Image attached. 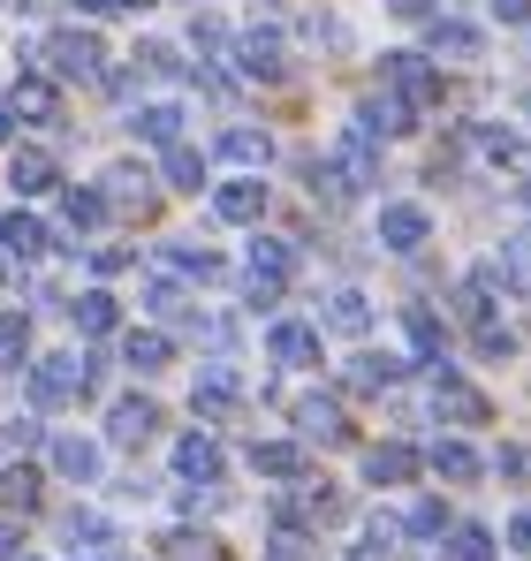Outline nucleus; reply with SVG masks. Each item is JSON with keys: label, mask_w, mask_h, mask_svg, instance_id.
Instances as JSON below:
<instances>
[{"label": "nucleus", "mask_w": 531, "mask_h": 561, "mask_svg": "<svg viewBox=\"0 0 531 561\" xmlns=\"http://www.w3.org/2000/svg\"><path fill=\"white\" fill-rule=\"evenodd\" d=\"M380 84L403 99V106H418V114L441 99V77H433V61H426V54H380Z\"/></svg>", "instance_id": "nucleus-1"}, {"label": "nucleus", "mask_w": 531, "mask_h": 561, "mask_svg": "<svg viewBox=\"0 0 531 561\" xmlns=\"http://www.w3.org/2000/svg\"><path fill=\"white\" fill-rule=\"evenodd\" d=\"M46 61H54V77H77V84H91V77L106 69V46H99L91 31H54V38H46Z\"/></svg>", "instance_id": "nucleus-2"}, {"label": "nucleus", "mask_w": 531, "mask_h": 561, "mask_svg": "<svg viewBox=\"0 0 531 561\" xmlns=\"http://www.w3.org/2000/svg\"><path fill=\"white\" fill-rule=\"evenodd\" d=\"M77 394H84V365L77 357H38L31 365V402L38 410H69Z\"/></svg>", "instance_id": "nucleus-3"}, {"label": "nucleus", "mask_w": 531, "mask_h": 561, "mask_svg": "<svg viewBox=\"0 0 531 561\" xmlns=\"http://www.w3.org/2000/svg\"><path fill=\"white\" fill-rule=\"evenodd\" d=\"M289 243H251V266H244V296L251 304H281V288H289Z\"/></svg>", "instance_id": "nucleus-4"}, {"label": "nucleus", "mask_w": 531, "mask_h": 561, "mask_svg": "<svg viewBox=\"0 0 531 561\" xmlns=\"http://www.w3.org/2000/svg\"><path fill=\"white\" fill-rule=\"evenodd\" d=\"M433 417H448V425H486L494 402H486L478 387H463L455 373H433Z\"/></svg>", "instance_id": "nucleus-5"}, {"label": "nucleus", "mask_w": 531, "mask_h": 561, "mask_svg": "<svg viewBox=\"0 0 531 561\" xmlns=\"http://www.w3.org/2000/svg\"><path fill=\"white\" fill-rule=\"evenodd\" d=\"M152 433H160V402H152V394H122V402L106 410V440L137 448V440H152Z\"/></svg>", "instance_id": "nucleus-6"}, {"label": "nucleus", "mask_w": 531, "mask_h": 561, "mask_svg": "<svg viewBox=\"0 0 531 561\" xmlns=\"http://www.w3.org/2000/svg\"><path fill=\"white\" fill-rule=\"evenodd\" d=\"M296 433L319 440V448H342V440H350V417H342L335 394H304V402H296Z\"/></svg>", "instance_id": "nucleus-7"}, {"label": "nucleus", "mask_w": 531, "mask_h": 561, "mask_svg": "<svg viewBox=\"0 0 531 561\" xmlns=\"http://www.w3.org/2000/svg\"><path fill=\"white\" fill-rule=\"evenodd\" d=\"M357 129H364V137H403V129H418V106H403V99L380 84V92L357 106Z\"/></svg>", "instance_id": "nucleus-8"}, {"label": "nucleus", "mask_w": 531, "mask_h": 561, "mask_svg": "<svg viewBox=\"0 0 531 561\" xmlns=\"http://www.w3.org/2000/svg\"><path fill=\"white\" fill-rule=\"evenodd\" d=\"M236 69H244V77H259V84H281V77H289L281 38H273V31H244V38H236Z\"/></svg>", "instance_id": "nucleus-9"}, {"label": "nucleus", "mask_w": 531, "mask_h": 561, "mask_svg": "<svg viewBox=\"0 0 531 561\" xmlns=\"http://www.w3.org/2000/svg\"><path fill=\"white\" fill-rule=\"evenodd\" d=\"M426 236H433L426 205H387V213H380V243H387V251H418Z\"/></svg>", "instance_id": "nucleus-10"}, {"label": "nucleus", "mask_w": 531, "mask_h": 561, "mask_svg": "<svg viewBox=\"0 0 531 561\" xmlns=\"http://www.w3.org/2000/svg\"><path fill=\"white\" fill-rule=\"evenodd\" d=\"M418 448H403V440H380V448H364V478L372 485H403V478H418Z\"/></svg>", "instance_id": "nucleus-11"}, {"label": "nucleus", "mask_w": 531, "mask_h": 561, "mask_svg": "<svg viewBox=\"0 0 531 561\" xmlns=\"http://www.w3.org/2000/svg\"><path fill=\"white\" fill-rule=\"evenodd\" d=\"M8 114H15V122H54V114H61V92H54L46 77H15V92H8Z\"/></svg>", "instance_id": "nucleus-12"}, {"label": "nucleus", "mask_w": 531, "mask_h": 561, "mask_svg": "<svg viewBox=\"0 0 531 561\" xmlns=\"http://www.w3.org/2000/svg\"><path fill=\"white\" fill-rule=\"evenodd\" d=\"M0 259H15V266H23V259H46V228H38L31 213H8V220H0Z\"/></svg>", "instance_id": "nucleus-13"}, {"label": "nucleus", "mask_w": 531, "mask_h": 561, "mask_svg": "<svg viewBox=\"0 0 531 561\" xmlns=\"http://www.w3.org/2000/svg\"><path fill=\"white\" fill-rule=\"evenodd\" d=\"M213 213L236 220V228H251V220L266 213V183H221V190H213Z\"/></svg>", "instance_id": "nucleus-14"}, {"label": "nucleus", "mask_w": 531, "mask_h": 561, "mask_svg": "<svg viewBox=\"0 0 531 561\" xmlns=\"http://www.w3.org/2000/svg\"><path fill=\"white\" fill-rule=\"evenodd\" d=\"M273 357H281V365H319V327L281 319V327H273Z\"/></svg>", "instance_id": "nucleus-15"}, {"label": "nucleus", "mask_w": 531, "mask_h": 561, "mask_svg": "<svg viewBox=\"0 0 531 561\" xmlns=\"http://www.w3.org/2000/svg\"><path fill=\"white\" fill-rule=\"evenodd\" d=\"M395 379H403V357H387V350H364V357L350 365V387H357V394H387Z\"/></svg>", "instance_id": "nucleus-16"}, {"label": "nucleus", "mask_w": 531, "mask_h": 561, "mask_svg": "<svg viewBox=\"0 0 531 561\" xmlns=\"http://www.w3.org/2000/svg\"><path fill=\"white\" fill-rule=\"evenodd\" d=\"M236 394H244L236 373H205L197 387H190V410H197V417H228V410H236Z\"/></svg>", "instance_id": "nucleus-17"}, {"label": "nucleus", "mask_w": 531, "mask_h": 561, "mask_svg": "<svg viewBox=\"0 0 531 561\" xmlns=\"http://www.w3.org/2000/svg\"><path fill=\"white\" fill-rule=\"evenodd\" d=\"M251 470L259 478H304V448L296 440H251Z\"/></svg>", "instance_id": "nucleus-18"}, {"label": "nucleus", "mask_w": 531, "mask_h": 561, "mask_svg": "<svg viewBox=\"0 0 531 561\" xmlns=\"http://www.w3.org/2000/svg\"><path fill=\"white\" fill-rule=\"evenodd\" d=\"M176 470L190 478V485H213V478H221V448H213L205 433H190V440L176 448Z\"/></svg>", "instance_id": "nucleus-19"}, {"label": "nucleus", "mask_w": 531, "mask_h": 561, "mask_svg": "<svg viewBox=\"0 0 531 561\" xmlns=\"http://www.w3.org/2000/svg\"><path fill=\"white\" fill-rule=\"evenodd\" d=\"M106 205H114V213H152V183H145L137 168H114V175H106Z\"/></svg>", "instance_id": "nucleus-20"}, {"label": "nucleus", "mask_w": 531, "mask_h": 561, "mask_svg": "<svg viewBox=\"0 0 531 561\" xmlns=\"http://www.w3.org/2000/svg\"><path fill=\"white\" fill-rule=\"evenodd\" d=\"M168 357H176L168 334H129V342H122V365H129V373H168Z\"/></svg>", "instance_id": "nucleus-21"}, {"label": "nucleus", "mask_w": 531, "mask_h": 561, "mask_svg": "<svg viewBox=\"0 0 531 561\" xmlns=\"http://www.w3.org/2000/svg\"><path fill=\"white\" fill-rule=\"evenodd\" d=\"M426 463L441 470L448 485H471V478L486 470V463H478V456H471V448H463V440H433V456H426Z\"/></svg>", "instance_id": "nucleus-22"}, {"label": "nucleus", "mask_w": 531, "mask_h": 561, "mask_svg": "<svg viewBox=\"0 0 531 561\" xmlns=\"http://www.w3.org/2000/svg\"><path fill=\"white\" fill-rule=\"evenodd\" d=\"M221 160H236V168H266V160H273V137H266V129H228V137H221Z\"/></svg>", "instance_id": "nucleus-23"}, {"label": "nucleus", "mask_w": 531, "mask_h": 561, "mask_svg": "<svg viewBox=\"0 0 531 561\" xmlns=\"http://www.w3.org/2000/svg\"><path fill=\"white\" fill-rule=\"evenodd\" d=\"M8 183H15V197H38V190H54V160L46 152H15L8 160Z\"/></svg>", "instance_id": "nucleus-24"}, {"label": "nucleus", "mask_w": 531, "mask_h": 561, "mask_svg": "<svg viewBox=\"0 0 531 561\" xmlns=\"http://www.w3.org/2000/svg\"><path fill=\"white\" fill-rule=\"evenodd\" d=\"M54 470H61V478H77V485H84V478H99V448H91V440H77V433H69V440H54Z\"/></svg>", "instance_id": "nucleus-25"}, {"label": "nucleus", "mask_w": 531, "mask_h": 561, "mask_svg": "<svg viewBox=\"0 0 531 561\" xmlns=\"http://www.w3.org/2000/svg\"><path fill=\"white\" fill-rule=\"evenodd\" d=\"M433 54L471 61V54H478V31H471V23H455V15H433Z\"/></svg>", "instance_id": "nucleus-26"}, {"label": "nucleus", "mask_w": 531, "mask_h": 561, "mask_svg": "<svg viewBox=\"0 0 531 561\" xmlns=\"http://www.w3.org/2000/svg\"><path fill=\"white\" fill-rule=\"evenodd\" d=\"M69 311H77V334H114V319H122V311H114V296H106V288H91V296H77V304H69Z\"/></svg>", "instance_id": "nucleus-27"}, {"label": "nucleus", "mask_w": 531, "mask_h": 561, "mask_svg": "<svg viewBox=\"0 0 531 561\" xmlns=\"http://www.w3.org/2000/svg\"><path fill=\"white\" fill-rule=\"evenodd\" d=\"M137 137H145V145H176L182 137V106H137Z\"/></svg>", "instance_id": "nucleus-28"}, {"label": "nucleus", "mask_w": 531, "mask_h": 561, "mask_svg": "<svg viewBox=\"0 0 531 561\" xmlns=\"http://www.w3.org/2000/svg\"><path fill=\"white\" fill-rule=\"evenodd\" d=\"M168 190H205V152H190V145H168Z\"/></svg>", "instance_id": "nucleus-29"}, {"label": "nucleus", "mask_w": 531, "mask_h": 561, "mask_svg": "<svg viewBox=\"0 0 531 561\" xmlns=\"http://www.w3.org/2000/svg\"><path fill=\"white\" fill-rule=\"evenodd\" d=\"M61 220H69V236H84V228L106 220V197H99V190H69V197H61Z\"/></svg>", "instance_id": "nucleus-30"}, {"label": "nucleus", "mask_w": 531, "mask_h": 561, "mask_svg": "<svg viewBox=\"0 0 531 561\" xmlns=\"http://www.w3.org/2000/svg\"><path fill=\"white\" fill-rule=\"evenodd\" d=\"M327 327H335V334H364V327H372V304H364V296H350V288H342V296H335V304H327Z\"/></svg>", "instance_id": "nucleus-31"}, {"label": "nucleus", "mask_w": 531, "mask_h": 561, "mask_svg": "<svg viewBox=\"0 0 531 561\" xmlns=\"http://www.w3.org/2000/svg\"><path fill=\"white\" fill-rule=\"evenodd\" d=\"M0 357H8V365L31 357V319H23V311H0Z\"/></svg>", "instance_id": "nucleus-32"}, {"label": "nucleus", "mask_w": 531, "mask_h": 561, "mask_svg": "<svg viewBox=\"0 0 531 561\" xmlns=\"http://www.w3.org/2000/svg\"><path fill=\"white\" fill-rule=\"evenodd\" d=\"M0 508H38V478L31 470H0Z\"/></svg>", "instance_id": "nucleus-33"}, {"label": "nucleus", "mask_w": 531, "mask_h": 561, "mask_svg": "<svg viewBox=\"0 0 531 561\" xmlns=\"http://www.w3.org/2000/svg\"><path fill=\"white\" fill-rule=\"evenodd\" d=\"M168 266H176V274H190V280H221V259H213V251H190V243H176V251H168Z\"/></svg>", "instance_id": "nucleus-34"}, {"label": "nucleus", "mask_w": 531, "mask_h": 561, "mask_svg": "<svg viewBox=\"0 0 531 561\" xmlns=\"http://www.w3.org/2000/svg\"><path fill=\"white\" fill-rule=\"evenodd\" d=\"M61 531H69V547H77V539H84V547H106V539H114V531H106V516H91V508H77Z\"/></svg>", "instance_id": "nucleus-35"}, {"label": "nucleus", "mask_w": 531, "mask_h": 561, "mask_svg": "<svg viewBox=\"0 0 531 561\" xmlns=\"http://www.w3.org/2000/svg\"><path fill=\"white\" fill-rule=\"evenodd\" d=\"M448 554H455V561H494V539H486L478 524H463V531L448 539Z\"/></svg>", "instance_id": "nucleus-36"}, {"label": "nucleus", "mask_w": 531, "mask_h": 561, "mask_svg": "<svg viewBox=\"0 0 531 561\" xmlns=\"http://www.w3.org/2000/svg\"><path fill=\"white\" fill-rule=\"evenodd\" d=\"M410 342L426 350V357H441V342H448V327L433 319V311H410Z\"/></svg>", "instance_id": "nucleus-37"}, {"label": "nucleus", "mask_w": 531, "mask_h": 561, "mask_svg": "<svg viewBox=\"0 0 531 561\" xmlns=\"http://www.w3.org/2000/svg\"><path fill=\"white\" fill-rule=\"evenodd\" d=\"M160 554H168V561H221V554H213V539H190V531L160 539Z\"/></svg>", "instance_id": "nucleus-38"}, {"label": "nucleus", "mask_w": 531, "mask_h": 561, "mask_svg": "<svg viewBox=\"0 0 531 561\" xmlns=\"http://www.w3.org/2000/svg\"><path fill=\"white\" fill-rule=\"evenodd\" d=\"M410 531H418V539H441V531H448V508H441V501H418V508H410Z\"/></svg>", "instance_id": "nucleus-39"}, {"label": "nucleus", "mask_w": 531, "mask_h": 561, "mask_svg": "<svg viewBox=\"0 0 531 561\" xmlns=\"http://www.w3.org/2000/svg\"><path fill=\"white\" fill-rule=\"evenodd\" d=\"M471 137H478L486 160H517V137H509V129H471Z\"/></svg>", "instance_id": "nucleus-40"}, {"label": "nucleus", "mask_w": 531, "mask_h": 561, "mask_svg": "<svg viewBox=\"0 0 531 561\" xmlns=\"http://www.w3.org/2000/svg\"><path fill=\"white\" fill-rule=\"evenodd\" d=\"M129 61H137V69H152V77H168V69H176V54H168V46H152V38H145Z\"/></svg>", "instance_id": "nucleus-41"}, {"label": "nucleus", "mask_w": 531, "mask_h": 561, "mask_svg": "<svg viewBox=\"0 0 531 561\" xmlns=\"http://www.w3.org/2000/svg\"><path fill=\"white\" fill-rule=\"evenodd\" d=\"M31 440H38L31 417H8V425H0V448H31Z\"/></svg>", "instance_id": "nucleus-42"}, {"label": "nucleus", "mask_w": 531, "mask_h": 561, "mask_svg": "<svg viewBox=\"0 0 531 561\" xmlns=\"http://www.w3.org/2000/svg\"><path fill=\"white\" fill-rule=\"evenodd\" d=\"M273 561H312V554H304V539H296V531H289V524H281V531H273Z\"/></svg>", "instance_id": "nucleus-43"}, {"label": "nucleus", "mask_w": 531, "mask_h": 561, "mask_svg": "<svg viewBox=\"0 0 531 561\" xmlns=\"http://www.w3.org/2000/svg\"><path fill=\"white\" fill-rule=\"evenodd\" d=\"M509 547H517V554H531V508H524V516H509Z\"/></svg>", "instance_id": "nucleus-44"}, {"label": "nucleus", "mask_w": 531, "mask_h": 561, "mask_svg": "<svg viewBox=\"0 0 531 561\" xmlns=\"http://www.w3.org/2000/svg\"><path fill=\"white\" fill-rule=\"evenodd\" d=\"M494 15L501 23H531V0H494Z\"/></svg>", "instance_id": "nucleus-45"}, {"label": "nucleus", "mask_w": 531, "mask_h": 561, "mask_svg": "<svg viewBox=\"0 0 531 561\" xmlns=\"http://www.w3.org/2000/svg\"><path fill=\"white\" fill-rule=\"evenodd\" d=\"M395 15H433V0H387Z\"/></svg>", "instance_id": "nucleus-46"}, {"label": "nucleus", "mask_w": 531, "mask_h": 561, "mask_svg": "<svg viewBox=\"0 0 531 561\" xmlns=\"http://www.w3.org/2000/svg\"><path fill=\"white\" fill-rule=\"evenodd\" d=\"M77 8H91V15H106V8H145V0H77Z\"/></svg>", "instance_id": "nucleus-47"}, {"label": "nucleus", "mask_w": 531, "mask_h": 561, "mask_svg": "<svg viewBox=\"0 0 531 561\" xmlns=\"http://www.w3.org/2000/svg\"><path fill=\"white\" fill-rule=\"evenodd\" d=\"M0 561H15V531H0Z\"/></svg>", "instance_id": "nucleus-48"}, {"label": "nucleus", "mask_w": 531, "mask_h": 561, "mask_svg": "<svg viewBox=\"0 0 531 561\" xmlns=\"http://www.w3.org/2000/svg\"><path fill=\"white\" fill-rule=\"evenodd\" d=\"M8 129H15V114H0V145H8Z\"/></svg>", "instance_id": "nucleus-49"}, {"label": "nucleus", "mask_w": 531, "mask_h": 561, "mask_svg": "<svg viewBox=\"0 0 531 561\" xmlns=\"http://www.w3.org/2000/svg\"><path fill=\"white\" fill-rule=\"evenodd\" d=\"M15 561H23V554H15Z\"/></svg>", "instance_id": "nucleus-50"}, {"label": "nucleus", "mask_w": 531, "mask_h": 561, "mask_svg": "<svg viewBox=\"0 0 531 561\" xmlns=\"http://www.w3.org/2000/svg\"><path fill=\"white\" fill-rule=\"evenodd\" d=\"M524 197H531V190H524Z\"/></svg>", "instance_id": "nucleus-51"}]
</instances>
